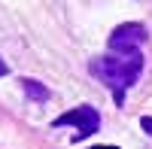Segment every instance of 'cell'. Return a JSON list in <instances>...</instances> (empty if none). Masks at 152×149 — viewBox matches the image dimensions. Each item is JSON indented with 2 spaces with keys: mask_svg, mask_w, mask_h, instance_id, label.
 I'll use <instances>...</instances> for the list:
<instances>
[{
  "mask_svg": "<svg viewBox=\"0 0 152 149\" xmlns=\"http://www.w3.org/2000/svg\"><path fill=\"white\" fill-rule=\"evenodd\" d=\"M140 70H143V55L140 52H137V55H104V58L91 61V73L113 88L116 104L125 101V91L137 82Z\"/></svg>",
  "mask_w": 152,
  "mask_h": 149,
  "instance_id": "cell-1",
  "label": "cell"
},
{
  "mask_svg": "<svg viewBox=\"0 0 152 149\" xmlns=\"http://www.w3.org/2000/svg\"><path fill=\"white\" fill-rule=\"evenodd\" d=\"M143 43H146V28L137 24V21L119 24V28L110 34V40H107V46H110L113 55H137Z\"/></svg>",
  "mask_w": 152,
  "mask_h": 149,
  "instance_id": "cell-2",
  "label": "cell"
},
{
  "mask_svg": "<svg viewBox=\"0 0 152 149\" xmlns=\"http://www.w3.org/2000/svg\"><path fill=\"white\" fill-rule=\"evenodd\" d=\"M52 125H55V128H61V125H76V128H79V131H76V137H88V134H94V131L100 128V116H97L94 107H76V110H70V113H61Z\"/></svg>",
  "mask_w": 152,
  "mask_h": 149,
  "instance_id": "cell-3",
  "label": "cell"
},
{
  "mask_svg": "<svg viewBox=\"0 0 152 149\" xmlns=\"http://www.w3.org/2000/svg\"><path fill=\"white\" fill-rule=\"evenodd\" d=\"M21 85H24V91H28V97H34V101H46L49 97V88L40 85L37 79H21Z\"/></svg>",
  "mask_w": 152,
  "mask_h": 149,
  "instance_id": "cell-4",
  "label": "cell"
},
{
  "mask_svg": "<svg viewBox=\"0 0 152 149\" xmlns=\"http://www.w3.org/2000/svg\"><path fill=\"white\" fill-rule=\"evenodd\" d=\"M140 125H143V128L152 134V116H143V119H140Z\"/></svg>",
  "mask_w": 152,
  "mask_h": 149,
  "instance_id": "cell-5",
  "label": "cell"
},
{
  "mask_svg": "<svg viewBox=\"0 0 152 149\" xmlns=\"http://www.w3.org/2000/svg\"><path fill=\"white\" fill-rule=\"evenodd\" d=\"M6 73H9V67H6V61L0 58V76H6Z\"/></svg>",
  "mask_w": 152,
  "mask_h": 149,
  "instance_id": "cell-6",
  "label": "cell"
},
{
  "mask_svg": "<svg viewBox=\"0 0 152 149\" xmlns=\"http://www.w3.org/2000/svg\"><path fill=\"white\" fill-rule=\"evenodd\" d=\"M88 149H116V146H88Z\"/></svg>",
  "mask_w": 152,
  "mask_h": 149,
  "instance_id": "cell-7",
  "label": "cell"
}]
</instances>
